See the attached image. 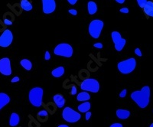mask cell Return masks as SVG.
I'll list each match as a JSON object with an SVG mask.
<instances>
[{"instance_id": "obj_1", "label": "cell", "mask_w": 153, "mask_h": 127, "mask_svg": "<svg viewBox=\"0 0 153 127\" xmlns=\"http://www.w3.org/2000/svg\"><path fill=\"white\" fill-rule=\"evenodd\" d=\"M130 97L139 108H146L149 104L151 97L150 87L149 86H144L140 90L133 91L131 93Z\"/></svg>"}, {"instance_id": "obj_2", "label": "cell", "mask_w": 153, "mask_h": 127, "mask_svg": "<svg viewBox=\"0 0 153 127\" xmlns=\"http://www.w3.org/2000/svg\"><path fill=\"white\" fill-rule=\"evenodd\" d=\"M44 90L42 87H36L32 88L29 93V99L31 104L35 107H40L43 102Z\"/></svg>"}, {"instance_id": "obj_3", "label": "cell", "mask_w": 153, "mask_h": 127, "mask_svg": "<svg viewBox=\"0 0 153 127\" xmlns=\"http://www.w3.org/2000/svg\"><path fill=\"white\" fill-rule=\"evenodd\" d=\"M136 67V61L134 57L124 60V61H119L117 64L118 70L121 74H129L134 71Z\"/></svg>"}, {"instance_id": "obj_4", "label": "cell", "mask_w": 153, "mask_h": 127, "mask_svg": "<svg viewBox=\"0 0 153 127\" xmlns=\"http://www.w3.org/2000/svg\"><path fill=\"white\" fill-rule=\"evenodd\" d=\"M62 117L68 123H74L81 119V115L80 113H78L76 110H74V109L68 106L63 110Z\"/></svg>"}, {"instance_id": "obj_5", "label": "cell", "mask_w": 153, "mask_h": 127, "mask_svg": "<svg viewBox=\"0 0 153 127\" xmlns=\"http://www.w3.org/2000/svg\"><path fill=\"white\" fill-rule=\"evenodd\" d=\"M54 54L57 56L64 57H71L74 54V50L70 44L67 43H61L57 44L54 50Z\"/></svg>"}, {"instance_id": "obj_6", "label": "cell", "mask_w": 153, "mask_h": 127, "mask_svg": "<svg viewBox=\"0 0 153 127\" xmlns=\"http://www.w3.org/2000/svg\"><path fill=\"white\" fill-rule=\"evenodd\" d=\"M103 25V22L100 19H94L91 21L88 27V31L91 36L95 39H97L101 34Z\"/></svg>"}, {"instance_id": "obj_7", "label": "cell", "mask_w": 153, "mask_h": 127, "mask_svg": "<svg viewBox=\"0 0 153 127\" xmlns=\"http://www.w3.org/2000/svg\"><path fill=\"white\" fill-rule=\"evenodd\" d=\"M81 90L91 93H98L100 90V84L98 80L93 78H87L80 84Z\"/></svg>"}, {"instance_id": "obj_8", "label": "cell", "mask_w": 153, "mask_h": 127, "mask_svg": "<svg viewBox=\"0 0 153 127\" xmlns=\"http://www.w3.org/2000/svg\"><path fill=\"white\" fill-rule=\"evenodd\" d=\"M112 40L114 43V47L115 49L117 51H121L124 48L126 43V40L125 38H122L120 33L118 32H113L111 33Z\"/></svg>"}, {"instance_id": "obj_9", "label": "cell", "mask_w": 153, "mask_h": 127, "mask_svg": "<svg viewBox=\"0 0 153 127\" xmlns=\"http://www.w3.org/2000/svg\"><path fill=\"white\" fill-rule=\"evenodd\" d=\"M12 41H13V34L11 31L6 29L0 36V46L3 47H9Z\"/></svg>"}, {"instance_id": "obj_10", "label": "cell", "mask_w": 153, "mask_h": 127, "mask_svg": "<svg viewBox=\"0 0 153 127\" xmlns=\"http://www.w3.org/2000/svg\"><path fill=\"white\" fill-rule=\"evenodd\" d=\"M0 73L5 76H9L11 74V61L8 57L0 59Z\"/></svg>"}, {"instance_id": "obj_11", "label": "cell", "mask_w": 153, "mask_h": 127, "mask_svg": "<svg viewBox=\"0 0 153 127\" xmlns=\"http://www.w3.org/2000/svg\"><path fill=\"white\" fill-rule=\"evenodd\" d=\"M42 9L45 14H51L56 9L55 0H42Z\"/></svg>"}, {"instance_id": "obj_12", "label": "cell", "mask_w": 153, "mask_h": 127, "mask_svg": "<svg viewBox=\"0 0 153 127\" xmlns=\"http://www.w3.org/2000/svg\"><path fill=\"white\" fill-rule=\"evenodd\" d=\"M53 100L55 102V103L56 104V106L58 107V108H62L63 106H64L65 103H66V100L63 97L61 94H55L53 97Z\"/></svg>"}, {"instance_id": "obj_13", "label": "cell", "mask_w": 153, "mask_h": 127, "mask_svg": "<svg viewBox=\"0 0 153 127\" xmlns=\"http://www.w3.org/2000/svg\"><path fill=\"white\" fill-rule=\"evenodd\" d=\"M116 116L120 120H127L130 116V111L128 110H123V109H119L116 112Z\"/></svg>"}, {"instance_id": "obj_14", "label": "cell", "mask_w": 153, "mask_h": 127, "mask_svg": "<svg viewBox=\"0 0 153 127\" xmlns=\"http://www.w3.org/2000/svg\"><path fill=\"white\" fill-rule=\"evenodd\" d=\"M10 102V97L5 93H0V110Z\"/></svg>"}, {"instance_id": "obj_15", "label": "cell", "mask_w": 153, "mask_h": 127, "mask_svg": "<svg viewBox=\"0 0 153 127\" xmlns=\"http://www.w3.org/2000/svg\"><path fill=\"white\" fill-rule=\"evenodd\" d=\"M64 72H65V70H64V67L60 66L56 67V68H55L51 71V75H52L54 77L56 78L61 77L64 74Z\"/></svg>"}, {"instance_id": "obj_16", "label": "cell", "mask_w": 153, "mask_h": 127, "mask_svg": "<svg viewBox=\"0 0 153 127\" xmlns=\"http://www.w3.org/2000/svg\"><path fill=\"white\" fill-rule=\"evenodd\" d=\"M19 122H20V117L16 113H12L11 114L9 119V125L10 126H16L19 125Z\"/></svg>"}, {"instance_id": "obj_17", "label": "cell", "mask_w": 153, "mask_h": 127, "mask_svg": "<svg viewBox=\"0 0 153 127\" xmlns=\"http://www.w3.org/2000/svg\"><path fill=\"white\" fill-rule=\"evenodd\" d=\"M144 12L149 17H153V2L148 1L146 6L143 8Z\"/></svg>"}, {"instance_id": "obj_18", "label": "cell", "mask_w": 153, "mask_h": 127, "mask_svg": "<svg viewBox=\"0 0 153 127\" xmlns=\"http://www.w3.org/2000/svg\"><path fill=\"white\" fill-rule=\"evenodd\" d=\"M91 108V103L88 102V101H86V102H83V103L80 104L78 107V110L80 113H87L88 111H90Z\"/></svg>"}, {"instance_id": "obj_19", "label": "cell", "mask_w": 153, "mask_h": 127, "mask_svg": "<svg viewBox=\"0 0 153 127\" xmlns=\"http://www.w3.org/2000/svg\"><path fill=\"white\" fill-rule=\"evenodd\" d=\"M91 99V95L89 93H87V91H83L79 93V94L77 97V100L80 102H86V101L89 100Z\"/></svg>"}, {"instance_id": "obj_20", "label": "cell", "mask_w": 153, "mask_h": 127, "mask_svg": "<svg viewBox=\"0 0 153 127\" xmlns=\"http://www.w3.org/2000/svg\"><path fill=\"white\" fill-rule=\"evenodd\" d=\"M87 10L89 12L90 15H94L97 11V6H96V2L93 1H90L87 4Z\"/></svg>"}, {"instance_id": "obj_21", "label": "cell", "mask_w": 153, "mask_h": 127, "mask_svg": "<svg viewBox=\"0 0 153 127\" xmlns=\"http://www.w3.org/2000/svg\"><path fill=\"white\" fill-rule=\"evenodd\" d=\"M20 65H22V67L25 69L26 70H31L32 68V64L29 60L28 59H22L21 61H20Z\"/></svg>"}, {"instance_id": "obj_22", "label": "cell", "mask_w": 153, "mask_h": 127, "mask_svg": "<svg viewBox=\"0 0 153 127\" xmlns=\"http://www.w3.org/2000/svg\"><path fill=\"white\" fill-rule=\"evenodd\" d=\"M21 7L25 11H31L32 9V5L29 0H21Z\"/></svg>"}, {"instance_id": "obj_23", "label": "cell", "mask_w": 153, "mask_h": 127, "mask_svg": "<svg viewBox=\"0 0 153 127\" xmlns=\"http://www.w3.org/2000/svg\"><path fill=\"white\" fill-rule=\"evenodd\" d=\"M47 116H48V114H47V112L46 110H41L38 113V117L42 118V119H45H45L47 120Z\"/></svg>"}, {"instance_id": "obj_24", "label": "cell", "mask_w": 153, "mask_h": 127, "mask_svg": "<svg viewBox=\"0 0 153 127\" xmlns=\"http://www.w3.org/2000/svg\"><path fill=\"white\" fill-rule=\"evenodd\" d=\"M136 1H137V3H138L139 6L140 8H142V9H143V8L146 6V5L148 2L147 0H136Z\"/></svg>"}, {"instance_id": "obj_25", "label": "cell", "mask_w": 153, "mask_h": 127, "mask_svg": "<svg viewBox=\"0 0 153 127\" xmlns=\"http://www.w3.org/2000/svg\"><path fill=\"white\" fill-rule=\"evenodd\" d=\"M77 93H78V89H77V87H75L74 85H72L71 86V89H70V94L71 95H76L77 94Z\"/></svg>"}, {"instance_id": "obj_26", "label": "cell", "mask_w": 153, "mask_h": 127, "mask_svg": "<svg viewBox=\"0 0 153 127\" xmlns=\"http://www.w3.org/2000/svg\"><path fill=\"white\" fill-rule=\"evenodd\" d=\"M126 94H127V90L124 89V90H123L120 93H119V96L120 98H124V97H126Z\"/></svg>"}, {"instance_id": "obj_27", "label": "cell", "mask_w": 153, "mask_h": 127, "mask_svg": "<svg viewBox=\"0 0 153 127\" xmlns=\"http://www.w3.org/2000/svg\"><path fill=\"white\" fill-rule=\"evenodd\" d=\"M135 54H136L137 56H139V57H142V51H141V50H140L139 47H136V49H135Z\"/></svg>"}, {"instance_id": "obj_28", "label": "cell", "mask_w": 153, "mask_h": 127, "mask_svg": "<svg viewBox=\"0 0 153 127\" xmlns=\"http://www.w3.org/2000/svg\"><path fill=\"white\" fill-rule=\"evenodd\" d=\"M93 47H96V48H98V49H101V48H103V44L100 43V42L94 43L93 44Z\"/></svg>"}, {"instance_id": "obj_29", "label": "cell", "mask_w": 153, "mask_h": 127, "mask_svg": "<svg viewBox=\"0 0 153 127\" xmlns=\"http://www.w3.org/2000/svg\"><path fill=\"white\" fill-rule=\"evenodd\" d=\"M91 116H92V113H91V111H88V112L86 113V114H85L86 120H87V121H88V120H89L90 119H91Z\"/></svg>"}, {"instance_id": "obj_30", "label": "cell", "mask_w": 153, "mask_h": 127, "mask_svg": "<svg viewBox=\"0 0 153 127\" xmlns=\"http://www.w3.org/2000/svg\"><path fill=\"white\" fill-rule=\"evenodd\" d=\"M45 59L46 61H48L51 59V55H50L49 51H46L45 54Z\"/></svg>"}, {"instance_id": "obj_31", "label": "cell", "mask_w": 153, "mask_h": 127, "mask_svg": "<svg viewBox=\"0 0 153 127\" xmlns=\"http://www.w3.org/2000/svg\"><path fill=\"white\" fill-rule=\"evenodd\" d=\"M119 11H120L121 13H129V9L126 7L122 8L121 9L119 10Z\"/></svg>"}, {"instance_id": "obj_32", "label": "cell", "mask_w": 153, "mask_h": 127, "mask_svg": "<svg viewBox=\"0 0 153 127\" xmlns=\"http://www.w3.org/2000/svg\"><path fill=\"white\" fill-rule=\"evenodd\" d=\"M110 127H123V126L119 123H114Z\"/></svg>"}, {"instance_id": "obj_33", "label": "cell", "mask_w": 153, "mask_h": 127, "mask_svg": "<svg viewBox=\"0 0 153 127\" xmlns=\"http://www.w3.org/2000/svg\"><path fill=\"white\" fill-rule=\"evenodd\" d=\"M68 12H69V13H70L71 15H78V11H77L76 9H70L69 11H68Z\"/></svg>"}, {"instance_id": "obj_34", "label": "cell", "mask_w": 153, "mask_h": 127, "mask_svg": "<svg viewBox=\"0 0 153 127\" xmlns=\"http://www.w3.org/2000/svg\"><path fill=\"white\" fill-rule=\"evenodd\" d=\"M19 80H20V79H19V77H13L11 79V83H17V82L19 81Z\"/></svg>"}, {"instance_id": "obj_35", "label": "cell", "mask_w": 153, "mask_h": 127, "mask_svg": "<svg viewBox=\"0 0 153 127\" xmlns=\"http://www.w3.org/2000/svg\"><path fill=\"white\" fill-rule=\"evenodd\" d=\"M4 23H5V24H6V25H11V24H12V22H11L10 20H9V19H5Z\"/></svg>"}, {"instance_id": "obj_36", "label": "cell", "mask_w": 153, "mask_h": 127, "mask_svg": "<svg viewBox=\"0 0 153 127\" xmlns=\"http://www.w3.org/2000/svg\"><path fill=\"white\" fill-rule=\"evenodd\" d=\"M78 0H68V2L70 4V5H75L77 3Z\"/></svg>"}, {"instance_id": "obj_37", "label": "cell", "mask_w": 153, "mask_h": 127, "mask_svg": "<svg viewBox=\"0 0 153 127\" xmlns=\"http://www.w3.org/2000/svg\"><path fill=\"white\" fill-rule=\"evenodd\" d=\"M115 1L119 4H123L125 2V0H115Z\"/></svg>"}, {"instance_id": "obj_38", "label": "cell", "mask_w": 153, "mask_h": 127, "mask_svg": "<svg viewBox=\"0 0 153 127\" xmlns=\"http://www.w3.org/2000/svg\"><path fill=\"white\" fill-rule=\"evenodd\" d=\"M57 127H69L68 125H65V124H61V125L58 126Z\"/></svg>"}, {"instance_id": "obj_39", "label": "cell", "mask_w": 153, "mask_h": 127, "mask_svg": "<svg viewBox=\"0 0 153 127\" xmlns=\"http://www.w3.org/2000/svg\"><path fill=\"white\" fill-rule=\"evenodd\" d=\"M149 127H153V123H152V124H151V125H150V126H149Z\"/></svg>"}]
</instances>
